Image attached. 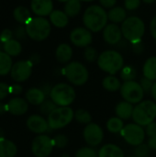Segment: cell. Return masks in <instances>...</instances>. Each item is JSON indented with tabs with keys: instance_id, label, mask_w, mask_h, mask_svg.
<instances>
[{
	"instance_id": "obj_1",
	"label": "cell",
	"mask_w": 156,
	"mask_h": 157,
	"mask_svg": "<svg viewBox=\"0 0 156 157\" xmlns=\"http://www.w3.org/2000/svg\"><path fill=\"white\" fill-rule=\"evenodd\" d=\"M108 17L106 9L99 5L88 6L83 15V23L91 32H99L108 25Z\"/></svg>"
},
{
	"instance_id": "obj_2",
	"label": "cell",
	"mask_w": 156,
	"mask_h": 157,
	"mask_svg": "<svg viewBox=\"0 0 156 157\" xmlns=\"http://www.w3.org/2000/svg\"><path fill=\"white\" fill-rule=\"evenodd\" d=\"M121 31L123 37L132 44L142 42L145 33V24L143 20L136 16L127 17L121 23Z\"/></svg>"
},
{
	"instance_id": "obj_3",
	"label": "cell",
	"mask_w": 156,
	"mask_h": 157,
	"mask_svg": "<svg viewBox=\"0 0 156 157\" xmlns=\"http://www.w3.org/2000/svg\"><path fill=\"white\" fill-rule=\"evenodd\" d=\"M98 67L105 73L114 75L124 67L123 56L117 51L108 50L101 52L97 58Z\"/></svg>"
},
{
	"instance_id": "obj_4",
	"label": "cell",
	"mask_w": 156,
	"mask_h": 157,
	"mask_svg": "<svg viewBox=\"0 0 156 157\" xmlns=\"http://www.w3.org/2000/svg\"><path fill=\"white\" fill-rule=\"evenodd\" d=\"M25 29L27 35L33 40L41 41L46 40L51 30V22L43 17H32L26 25Z\"/></svg>"
},
{
	"instance_id": "obj_5",
	"label": "cell",
	"mask_w": 156,
	"mask_h": 157,
	"mask_svg": "<svg viewBox=\"0 0 156 157\" xmlns=\"http://www.w3.org/2000/svg\"><path fill=\"white\" fill-rule=\"evenodd\" d=\"M132 119L141 126H148L156 119V103L153 100H144L134 107Z\"/></svg>"
},
{
	"instance_id": "obj_6",
	"label": "cell",
	"mask_w": 156,
	"mask_h": 157,
	"mask_svg": "<svg viewBox=\"0 0 156 157\" xmlns=\"http://www.w3.org/2000/svg\"><path fill=\"white\" fill-rule=\"evenodd\" d=\"M76 94L74 87L65 83H60L52 86L50 98L59 107H68L75 99Z\"/></svg>"
},
{
	"instance_id": "obj_7",
	"label": "cell",
	"mask_w": 156,
	"mask_h": 157,
	"mask_svg": "<svg viewBox=\"0 0 156 157\" xmlns=\"http://www.w3.org/2000/svg\"><path fill=\"white\" fill-rule=\"evenodd\" d=\"M63 74L67 80L74 86H83L89 78L87 68L80 62H71L63 69Z\"/></svg>"
},
{
	"instance_id": "obj_8",
	"label": "cell",
	"mask_w": 156,
	"mask_h": 157,
	"mask_svg": "<svg viewBox=\"0 0 156 157\" xmlns=\"http://www.w3.org/2000/svg\"><path fill=\"white\" fill-rule=\"evenodd\" d=\"M74 118V112L70 107H57L48 115L49 127L52 130H60L66 127Z\"/></svg>"
},
{
	"instance_id": "obj_9",
	"label": "cell",
	"mask_w": 156,
	"mask_h": 157,
	"mask_svg": "<svg viewBox=\"0 0 156 157\" xmlns=\"http://www.w3.org/2000/svg\"><path fill=\"white\" fill-rule=\"evenodd\" d=\"M120 94L125 101L131 103L133 105L142 102L145 93L141 84L132 80V81H126L121 85Z\"/></svg>"
},
{
	"instance_id": "obj_10",
	"label": "cell",
	"mask_w": 156,
	"mask_h": 157,
	"mask_svg": "<svg viewBox=\"0 0 156 157\" xmlns=\"http://www.w3.org/2000/svg\"><path fill=\"white\" fill-rule=\"evenodd\" d=\"M120 133H121V136L126 141V143L135 147L143 144V141L145 139V134H146L143 126L137 123L127 124L126 126H124Z\"/></svg>"
},
{
	"instance_id": "obj_11",
	"label": "cell",
	"mask_w": 156,
	"mask_h": 157,
	"mask_svg": "<svg viewBox=\"0 0 156 157\" xmlns=\"http://www.w3.org/2000/svg\"><path fill=\"white\" fill-rule=\"evenodd\" d=\"M53 147V140L48 135L40 134L32 141L31 152L36 157H48L51 154Z\"/></svg>"
},
{
	"instance_id": "obj_12",
	"label": "cell",
	"mask_w": 156,
	"mask_h": 157,
	"mask_svg": "<svg viewBox=\"0 0 156 157\" xmlns=\"http://www.w3.org/2000/svg\"><path fill=\"white\" fill-rule=\"evenodd\" d=\"M33 65L34 64L30 62V60H22L15 63L10 72L11 78L17 83L25 82L30 77Z\"/></svg>"
},
{
	"instance_id": "obj_13",
	"label": "cell",
	"mask_w": 156,
	"mask_h": 157,
	"mask_svg": "<svg viewBox=\"0 0 156 157\" xmlns=\"http://www.w3.org/2000/svg\"><path fill=\"white\" fill-rule=\"evenodd\" d=\"M84 139L90 147L99 145L104 139V132L102 128L97 123L87 124L83 132Z\"/></svg>"
},
{
	"instance_id": "obj_14",
	"label": "cell",
	"mask_w": 156,
	"mask_h": 157,
	"mask_svg": "<svg viewBox=\"0 0 156 157\" xmlns=\"http://www.w3.org/2000/svg\"><path fill=\"white\" fill-rule=\"evenodd\" d=\"M70 40L76 47L86 48L93 41L92 32L86 27H77L71 31Z\"/></svg>"
},
{
	"instance_id": "obj_15",
	"label": "cell",
	"mask_w": 156,
	"mask_h": 157,
	"mask_svg": "<svg viewBox=\"0 0 156 157\" xmlns=\"http://www.w3.org/2000/svg\"><path fill=\"white\" fill-rule=\"evenodd\" d=\"M123 38L121 28L115 23L108 24L103 29V39L110 45H116L121 41Z\"/></svg>"
},
{
	"instance_id": "obj_16",
	"label": "cell",
	"mask_w": 156,
	"mask_h": 157,
	"mask_svg": "<svg viewBox=\"0 0 156 157\" xmlns=\"http://www.w3.org/2000/svg\"><path fill=\"white\" fill-rule=\"evenodd\" d=\"M28 129L37 134H43L49 130V123L43 117L40 115H31L27 120Z\"/></svg>"
},
{
	"instance_id": "obj_17",
	"label": "cell",
	"mask_w": 156,
	"mask_h": 157,
	"mask_svg": "<svg viewBox=\"0 0 156 157\" xmlns=\"http://www.w3.org/2000/svg\"><path fill=\"white\" fill-rule=\"evenodd\" d=\"M30 8L37 17H44L53 11V2L52 0H31Z\"/></svg>"
},
{
	"instance_id": "obj_18",
	"label": "cell",
	"mask_w": 156,
	"mask_h": 157,
	"mask_svg": "<svg viewBox=\"0 0 156 157\" xmlns=\"http://www.w3.org/2000/svg\"><path fill=\"white\" fill-rule=\"evenodd\" d=\"M7 105V110L9 113L15 116H21L27 113L29 109V104L28 101L24 98L16 97L11 98Z\"/></svg>"
},
{
	"instance_id": "obj_19",
	"label": "cell",
	"mask_w": 156,
	"mask_h": 157,
	"mask_svg": "<svg viewBox=\"0 0 156 157\" xmlns=\"http://www.w3.org/2000/svg\"><path fill=\"white\" fill-rule=\"evenodd\" d=\"M55 56L60 63H69L73 57V49L68 43H61L56 49Z\"/></svg>"
},
{
	"instance_id": "obj_20",
	"label": "cell",
	"mask_w": 156,
	"mask_h": 157,
	"mask_svg": "<svg viewBox=\"0 0 156 157\" xmlns=\"http://www.w3.org/2000/svg\"><path fill=\"white\" fill-rule=\"evenodd\" d=\"M25 97H26V100L28 101V103L34 105V106H40L46 100L45 99L46 95L41 90V88H36V87L29 88L27 91Z\"/></svg>"
},
{
	"instance_id": "obj_21",
	"label": "cell",
	"mask_w": 156,
	"mask_h": 157,
	"mask_svg": "<svg viewBox=\"0 0 156 157\" xmlns=\"http://www.w3.org/2000/svg\"><path fill=\"white\" fill-rule=\"evenodd\" d=\"M50 22L56 28H65L69 23V17L62 10H53L50 14Z\"/></svg>"
},
{
	"instance_id": "obj_22",
	"label": "cell",
	"mask_w": 156,
	"mask_h": 157,
	"mask_svg": "<svg viewBox=\"0 0 156 157\" xmlns=\"http://www.w3.org/2000/svg\"><path fill=\"white\" fill-rule=\"evenodd\" d=\"M17 153V147L12 141L0 138V157H15Z\"/></svg>"
},
{
	"instance_id": "obj_23",
	"label": "cell",
	"mask_w": 156,
	"mask_h": 157,
	"mask_svg": "<svg viewBox=\"0 0 156 157\" xmlns=\"http://www.w3.org/2000/svg\"><path fill=\"white\" fill-rule=\"evenodd\" d=\"M133 105L131 103H129L127 101H122L120 102L115 109L117 117L123 120H129L131 118H132V114H133Z\"/></svg>"
},
{
	"instance_id": "obj_24",
	"label": "cell",
	"mask_w": 156,
	"mask_h": 157,
	"mask_svg": "<svg viewBox=\"0 0 156 157\" xmlns=\"http://www.w3.org/2000/svg\"><path fill=\"white\" fill-rule=\"evenodd\" d=\"M98 157H124V153L116 144H105L98 151Z\"/></svg>"
},
{
	"instance_id": "obj_25",
	"label": "cell",
	"mask_w": 156,
	"mask_h": 157,
	"mask_svg": "<svg viewBox=\"0 0 156 157\" xmlns=\"http://www.w3.org/2000/svg\"><path fill=\"white\" fill-rule=\"evenodd\" d=\"M108 20L111 21V23L120 24L127 18V11L125 7L114 6L108 12Z\"/></svg>"
},
{
	"instance_id": "obj_26",
	"label": "cell",
	"mask_w": 156,
	"mask_h": 157,
	"mask_svg": "<svg viewBox=\"0 0 156 157\" xmlns=\"http://www.w3.org/2000/svg\"><path fill=\"white\" fill-rule=\"evenodd\" d=\"M143 76L152 80L156 81V56L150 57L146 60L143 67Z\"/></svg>"
},
{
	"instance_id": "obj_27",
	"label": "cell",
	"mask_w": 156,
	"mask_h": 157,
	"mask_svg": "<svg viewBox=\"0 0 156 157\" xmlns=\"http://www.w3.org/2000/svg\"><path fill=\"white\" fill-rule=\"evenodd\" d=\"M13 17L16 19V21H17L20 24H24V25H26L32 18L31 12L26 6H17L14 9Z\"/></svg>"
},
{
	"instance_id": "obj_28",
	"label": "cell",
	"mask_w": 156,
	"mask_h": 157,
	"mask_svg": "<svg viewBox=\"0 0 156 157\" xmlns=\"http://www.w3.org/2000/svg\"><path fill=\"white\" fill-rule=\"evenodd\" d=\"M121 85L122 84L120 83V80L118 77L110 75L106 76L102 81V86L104 89H106L108 92H116L120 90Z\"/></svg>"
},
{
	"instance_id": "obj_29",
	"label": "cell",
	"mask_w": 156,
	"mask_h": 157,
	"mask_svg": "<svg viewBox=\"0 0 156 157\" xmlns=\"http://www.w3.org/2000/svg\"><path fill=\"white\" fill-rule=\"evenodd\" d=\"M3 49H4V52L6 53H7L8 55H10L11 57L17 56L22 52V46H21L20 42L15 39H12V40L5 42L3 45Z\"/></svg>"
},
{
	"instance_id": "obj_30",
	"label": "cell",
	"mask_w": 156,
	"mask_h": 157,
	"mask_svg": "<svg viewBox=\"0 0 156 157\" xmlns=\"http://www.w3.org/2000/svg\"><path fill=\"white\" fill-rule=\"evenodd\" d=\"M82 5L79 0H69L65 3L63 11L69 17H74L81 12Z\"/></svg>"
},
{
	"instance_id": "obj_31",
	"label": "cell",
	"mask_w": 156,
	"mask_h": 157,
	"mask_svg": "<svg viewBox=\"0 0 156 157\" xmlns=\"http://www.w3.org/2000/svg\"><path fill=\"white\" fill-rule=\"evenodd\" d=\"M13 66L12 58L5 52L0 51V75H6L11 72Z\"/></svg>"
},
{
	"instance_id": "obj_32",
	"label": "cell",
	"mask_w": 156,
	"mask_h": 157,
	"mask_svg": "<svg viewBox=\"0 0 156 157\" xmlns=\"http://www.w3.org/2000/svg\"><path fill=\"white\" fill-rule=\"evenodd\" d=\"M124 128L123 121L118 117L110 118L107 122V129L111 133H119L121 132L122 129Z\"/></svg>"
},
{
	"instance_id": "obj_33",
	"label": "cell",
	"mask_w": 156,
	"mask_h": 157,
	"mask_svg": "<svg viewBox=\"0 0 156 157\" xmlns=\"http://www.w3.org/2000/svg\"><path fill=\"white\" fill-rule=\"evenodd\" d=\"M137 76V70L131 65H126L120 70V77L121 79L126 81H132Z\"/></svg>"
},
{
	"instance_id": "obj_34",
	"label": "cell",
	"mask_w": 156,
	"mask_h": 157,
	"mask_svg": "<svg viewBox=\"0 0 156 157\" xmlns=\"http://www.w3.org/2000/svg\"><path fill=\"white\" fill-rule=\"evenodd\" d=\"M74 119L78 123L81 124H89L92 121L91 114L86 109H78L74 112Z\"/></svg>"
},
{
	"instance_id": "obj_35",
	"label": "cell",
	"mask_w": 156,
	"mask_h": 157,
	"mask_svg": "<svg viewBox=\"0 0 156 157\" xmlns=\"http://www.w3.org/2000/svg\"><path fill=\"white\" fill-rule=\"evenodd\" d=\"M75 157H98V154L93 147H83L76 151Z\"/></svg>"
},
{
	"instance_id": "obj_36",
	"label": "cell",
	"mask_w": 156,
	"mask_h": 157,
	"mask_svg": "<svg viewBox=\"0 0 156 157\" xmlns=\"http://www.w3.org/2000/svg\"><path fill=\"white\" fill-rule=\"evenodd\" d=\"M98 53H97V51L93 48V47H86L85 49V52H84V57L85 59L89 62V63H94L96 61H97V58H98Z\"/></svg>"
},
{
	"instance_id": "obj_37",
	"label": "cell",
	"mask_w": 156,
	"mask_h": 157,
	"mask_svg": "<svg viewBox=\"0 0 156 157\" xmlns=\"http://www.w3.org/2000/svg\"><path fill=\"white\" fill-rule=\"evenodd\" d=\"M56 108H57V105L51 99V100H45L41 105H40V110L44 115L51 114Z\"/></svg>"
},
{
	"instance_id": "obj_38",
	"label": "cell",
	"mask_w": 156,
	"mask_h": 157,
	"mask_svg": "<svg viewBox=\"0 0 156 157\" xmlns=\"http://www.w3.org/2000/svg\"><path fill=\"white\" fill-rule=\"evenodd\" d=\"M53 144L57 148H64L68 144V138L64 134L56 135L53 139Z\"/></svg>"
},
{
	"instance_id": "obj_39",
	"label": "cell",
	"mask_w": 156,
	"mask_h": 157,
	"mask_svg": "<svg viewBox=\"0 0 156 157\" xmlns=\"http://www.w3.org/2000/svg\"><path fill=\"white\" fill-rule=\"evenodd\" d=\"M149 146L148 144H140L138 146H136L135 148V156L137 157H147L149 155Z\"/></svg>"
},
{
	"instance_id": "obj_40",
	"label": "cell",
	"mask_w": 156,
	"mask_h": 157,
	"mask_svg": "<svg viewBox=\"0 0 156 157\" xmlns=\"http://www.w3.org/2000/svg\"><path fill=\"white\" fill-rule=\"evenodd\" d=\"M142 0H124V7L126 10L133 11L139 8Z\"/></svg>"
},
{
	"instance_id": "obj_41",
	"label": "cell",
	"mask_w": 156,
	"mask_h": 157,
	"mask_svg": "<svg viewBox=\"0 0 156 157\" xmlns=\"http://www.w3.org/2000/svg\"><path fill=\"white\" fill-rule=\"evenodd\" d=\"M154 83V81H152V80H150V79H148V78H146V77L143 76L142 78L140 84H141V86H142L144 93H148V92L151 93V90H152V87H153Z\"/></svg>"
},
{
	"instance_id": "obj_42",
	"label": "cell",
	"mask_w": 156,
	"mask_h": 157,
	"mask_svg": "<svg viewBox=\"0 0 156 157\" xmlns=\"http://www.w3.org/2000/svg\"><path fill=\"white\" fill-rule=\"evenodd\" d=\"M12 36H13L12 30H10L9 29H5L4 30H2V32L0 34V41L5 43L8 40H12Z\"/></svg>"
},
{
	"instance_id": "obj_43",
	"label": "cell",
	"mask_w": 156,
	"mask_h": 157,
	"mask_svg": "<svg viewBox=\"0 0 156 157\" xmlns=\"http://www.w3.org/2000/svg\"><path fill=\"white\" fill-rule=\"evenodd\" d=\"M10 94L9 92V86H7L6 83L0 82V101L5 99L7 95Z\"/></svg>"
},
{
	"instance_id": "obj_44",
	"label": "cell",
	"mask_w": 156,
	"mask_h": 157,
	"mask_svg": "<svg viewBox=\"0 0 156 157\" xmlns=\"http://www.w3.org/2000/svg\"><path fill=\"white\" fill-rule=\"evenodd\" d=\"M145 132L149 136V138H151V137H156V122L154 121L151 124H149L148 126H146Z\"/></svg>"
},
{
	"instance_id": "obj_45",
	"label": "cell",
	"mask_w": 156,
	"mask_h": 157,
	"mask_svg": "<svg viewBox=\"0 0 156 157\" xmlns=\"http://www.w3.org/2000/svg\"><path fill=\"white\" fill-rule=\"evenodd\" d=\"M22 90H23V87L19 84H14L12 86H9V92L12 95H15V96L20 95L22 93Z\"/></svg>"
},
{
	"instance_id": "obj_46",
	"label": "cell",
	"mask_w": 156,
	"mask_h": 157,
	"mask_svg": "<svg viewBox=\"0 0 156 157\" xmlns=\"http://www.w3.org/2000/svg\"><path fill=\"white\" fill-rule=\"evenodd\" d=\"M98 1L101 6H103L104 8H109V9L116 6V4H117V0H98Z\"/></svg>"
},
{
	"instance_id": "obj_47",
	"label": "cell",
	"mask_w": 156,
	"mask_h": 157,
	"mask_svg": "<svg viewBox=\"0 0 156 157\" xmlns=\"http://www.w3.org/2000/svg\"><path fill=\"white\" fill-rule=\"evenodd\" d=\"M150 31H151V34H152L153 38L156 41V16H154L153 17V19L151 20V23H150Z\"/></svg>"
},
{
	"instance_id": "obj_48",
	"label": "cell",
	"mask_w": 156,
	"mask_h": 157,
	"mask_svg": "<svg viewBox=\"0 0 156 157\" xmlns=\"http://www.w3.org/2000/svg\"><path fill=\"white\" fill-rule=\"evenodd\" d=\"M26 34H27L26 29H25V28H23V27H18V28H17V29H16V31H15V36H16L17 39H23V38L25 37Z\"/></svg>"
},
{
	"instance_id": "obj_49",
	"label": "cell",
	"mask_w": 156,
	"mask_h": 157,
	"mask_svg": "<svg viewBox=\"0 0 156 157\" xmlns=\"http://www.w3.org/2000/svg\"><path fill=\"white\" fill-rule=\"evenodd\" d=\"M132 49H133V52L137 54H140L143 52L144 50V47H143V42H138V43H135V44H132Z\"/></svg>"
},
{
	"instance_id": "obj_50",
	"label": "cell",
	"mask_w": 156,
	"mask_h": 157,
	"mask_svg": "<svg viewBox=\"0 0 156 157\" xmlns=\"http://www.w3.org/2000/svg\"><path fill=\"white\" fill-rule=\"evenodd\" d=\"M148 146L150 149L156 150V137H151L148 141Z\"/></svg>"
},
{
	"instance_id": "obj_51",
	"label": "cell",
	"mask_w": 156,
	"mask_h": 157,
	"mask_svg": "<svg viewBox=\"0 0 156 157\" xmlns=\"http://www.w3.org/2000/svg\"><path fill=\"white\" fill-rule=\"evenodd\" d=\"M6 112H8V110H7V105L5 104V103L0 102V115H3Z\"/></svg>"
},
{
	"instance_id": "obj_52",
	"label": "cell",
	"mask_w": 156,
	"mask_h": 157,
	"mask_svg": "<svg viewBox=\"0 0 156 157\" xmlns=\"http://www.w3.org/2000/svg\"><path fill=\"white\" fill-rule=\"evenodd\" d=\"M151 95H152L153 98L154 99V101H156V81H154V83L153 85V87L151 90Z\"/></svg>"
},
{
	"instance_id": "obj_53",
	"label": "cell",
	"mask_w": 156,
	"mask_h": 157,
	"mask_svg": "<svg viewBox=\"0 0 156 157\" xmlns=\"http://www.w3.org/2000/svg\"><path fill=\"white\" fill-rule=\"evenodd\" d=\"M143 2H144L145 4H153V3H154L156 0H142Z\"/></svg>"
},
{
	"instance_id": "obj_54",
	"label": "cell",
	"mask_w": 156,
	"mask_h": 157,
	"mask_svg": "<svg viewBox=\"0 0 156 157\" xmlns=\"http://www.w3.org/2000/svg\"><path fill=\"white\" fill-rule=\"evenodd\" d=\"M4 137V131L0 128V138H3Z\"/></svg>"
},
{
	"instance_id": "obj_55",
	"label": "cell",
	"mask_w": 156,
	"mask_h": 157,
	"mask_svg": "<svg viewBox=\"0 0 156 157\" xmlns=\"http://www.w3.org/2000/svg\"><path fill=\"white\" fill-rule=\"evenodd\" d=\"M61 157H71L68 154H63L62 155H61Z\"/></svg>"
},
{
	"instance_id": "obj_56",
	"label": "cell",
	"mask_w": 156,
	"mask_h": 157,
	"mask_svg": "<svg viewBox=\"0 0 156 157\" xmlns=\"http://www.w3.org/2000/svg\"><path fill=\"white\" fill-rule=\"evenodd\" d=\"M79 1H81V2H92L94 0H79Z\"/></svg>"
},
{
	"instance_id": "obj_57",
	"label": "cell",
	"mask_w": 156,
	"mask_h": 157,
	"mask_svg": "<svg viewBox=\"0 0 156 157\" xmlns=\"http://www.w3.org/2000/svg\"><path fill=\"white\" fill-rule=\"evenodd\" d=\"M57 1L62 2V3H66V2H67V1H69V0H57Z\"/></svg>"
},
{
	"instance_id": "obj_58",
	"label": "cell",
	"mask_w": 156,
	"mask_h": 157,
	"mask_svg": "<svg viewBox=\"0 0 156 157\" xmlns=\"http://www.w3.org/2000/svg\"><path fill=\"white\" fill-rule=\"evenodd\" d=\"M129 157H137V156H135V155H134V156H129Z\"/></svg>"
}]
</instances>
